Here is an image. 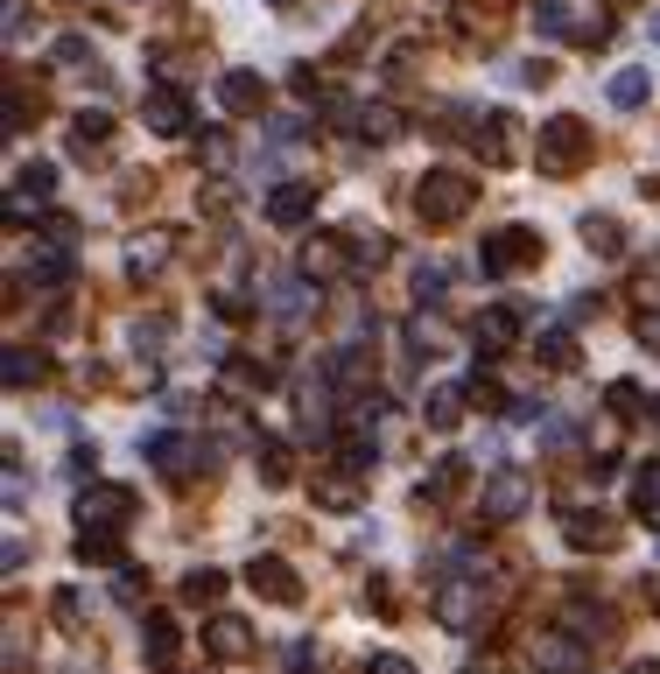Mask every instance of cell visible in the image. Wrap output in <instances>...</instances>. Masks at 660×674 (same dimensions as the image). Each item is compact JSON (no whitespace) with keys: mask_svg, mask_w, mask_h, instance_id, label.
Listing matches in <instances>:
<instances>
[{"mask_svg":"<svg viewBox=\"0 0 660 674\" xmlns=\"http://www.w3.org/2000/svg\"><path fill=\"white\" fill-rule=\"evenodd\" d=\"M590 120L584 113H555V120H541V148H534V162H541V176H576V169L590 162Z\"/></svg>","mask_w":660,"mask_h":674,"instance_id":"cell-1","label":"cell"},{"mask_svg":"<svg viewBox=\"0 0 660 674\" xmlns=\"http://www.w3.org/2000/svg\"><path fill=\"white\" fill-rule=\"evenodd\" d=\"M471 204H478V176H464V169H429L415 183V218L429 225H457Z\"/></svg>","mask_w":660,"mask_h":674,"instance_id":"cell-2","label":"cell"},{"mask_svg":"<svg viewBox=\"0 0 660 674\" xmlns=\"http://www.w3.org/2000/svg\"><path fill=\"white\" fill-rule=\"evenodd\" d=\"M528 260H541V233H528V225H507V233H485V246H478V267L485 275H513V267H528Z\"/></svg>","mask_w":660,"mask_h":674,"instance_id":"cell-3","label":"cell"},{"mask_svg":"<svg viewBox=\"0 0 660 674\" xmlns=\"http://www.w3.org/2000/svg\"><path fill=\"white\" fill-rule=\"evenodd\" d=\"M127 520H134V492H120V485H92L77 499V527L85 534H113V527H127Z\"/></svg>","mask_w":660,"mask_h":674,"instance_id":"cell-4","label":"cell"},{"mask_svg":"<svg viewBox=\"0 0 660 674\" xmlns=\"http://www.w3.org/2000/svg\"><path fill=\"white\" fill-rule=\"evenodd\" d=\"M309 211H317V176H302V183H281V190H267V225H302Z\"/></svg>","mask_w":660,"mask_h":674,"instance_id":"cell-5","label":"cell"},{"mask_svg":"<svg viewBox=\"0 0 660 674\" xmlns=\"http://www.w3.org/2000/svg\"><path fill=\"white\" fill-rule=\"evenodd\" d=\"M204 646L219 653V661H246V653H254V625L225 611V619H211V625H204Z\"/></svg>","mask_w":660,"mask_h":674,"instance_id":"cell-6","label":"cell"},{"mask_svg":"<svg viewBox=\"0 0 660 674\" xmlns=\"http://www.w3.org/2000/svg\"><path fill=\"white\" fill-rule=\"evenodd\" d=\"M141 106H148V127L155 133H183V120H190V99H183L177 85H155Z\"/></svg>","mask_w":660,"mask_h":674,"instance_id":"cell-7","label":"cell"},{"mask_svg":"<svg viewBox=\"0 0 660 674\" xmlns=\"http://www.w3.org/2000/svg\"><path fill=\"white\" fill-rule=\"evenodd\" d=\"M246 584H254L260 597H275V605H296V597H302V584L288 576V563H275V555H260V563L246 569Z\"/></svg>","mask_w":660,"mask_h":674,"instance_id":"cell-8","label":"cell"},{"mask_svg":"<svg viewBox=\"0 0 660 674\" xmlns=\"http://www.w3.org/2000/svg\"><path fill=\"white\" fill-rule=\"evenodd\" d=\"M471 133V148L485 162H507L513 156V133H507V113H478V127H464Z\"/></svg>","mask_w":660,"mask_h":674,"instance_id":"cell-9","label":"cell"},{"mask_svg":"<svg viewBox=\"0 0 660 674\" xmlns=\"http://www.w3.org/2000/svg\"><path fill=\"white\" fill-rule=\"evenodd\" d=\"M219 99H225V113H260V106H267V85L254 78V71H225V78H219Z\"/></svg>","mask_w":660,"mask_h":674,"instance_id":"cell-10","label":"cell"},{"mask_svg":"<svg viewBox=\"0 0 660 674\" xmlns=\"http://www.w3.org/2000/svg\"><path fill=\"white\" fill-rule=\"evenodd\" d=\"M14 211H29V204H50V190H56V169L50 162H22V169H14Z\"/></svg>","mask_w":660,"mask_h":674,"instance_id":"cell-11","label":"cell"},{"mask_svg":"<svg viewBox=\"0 0 660 674\" xmlns=\"http://www.w3.org/2000/svg\"><path fill=\"white\" fill-rule=\"evenodd\" d=\"M520 506H528V478H520V471H499L492 485H485V513H492V520H513Z\"/></svg>","mask_w":660,"mask_h":674,"instance_id":"cell-12","label":"cell"},{"mask_svg":"<svg viewBox=\"0 0 660 674\" xmlns=\"http://www.w3.org/2000/svg\"><path fill=\"white\" fill-rule=\"evenodd\" d=\"M436 611H443V625L471 632V619H478V590H471V584H443V597H436Z\"/></svg>","mask_w":660,"mask_h":674,"instance_id":"cell-13","label":"cell"},{"mask_svg":"<svg viewBox=\"0 0 660 674\" xmlns=\"http://www.w3.org/2000/svg\"><path fill=\"white\" fill-rule=\"evenodd\" d=\"M520 338V310H485L478 317V352H507Z\"/></svg>","mask_w":660,"mask_h":674,"instance_id":"cell-14","label":"cell"},{"mask_svg":"<svg viewBox=\"0 0 660 674\" xmlns=\"http://www.w3.org/2000/svg\"><path fill=\"white\" fill-rule=\"evenodd\" d=\"M562 534H569L576 548H611V534H618V527H611L605 513H569V520H562Z\"/></svg>","mask_w":660,"mask_h":674,"instance_id":"cell-15","label":"cell"},{"mask_svg":"<svg viewBox=\"0 0 660 674\" xmlns=\"http://www.w3.org/2000/svg\"><path fill=\"white\" fill-rule=\"evenodd\" d=\"M534 653H541V667H549V674H584V646L562 640V632H549V640H541Z\"/></svg>","mask_w":660,"mask_h":674,"instance_id":"cell-16","label":"cell"},{"mask_svg":"<svg viewBox=\"0 0 660 674\" xmlns=\"http://www.w3.org/2000/svg\"><path fill=\"white\" fill-rule=\"evenodd\" d=\"M464 394H471V387H436L429 400H422L429 429H457V421H464Z\"/></svg>","mask_w":660,"mask_h":674,"instance_id":"cell-17","label":"cell"},{"mask_svg":"<svg viewBox=\"0 0 660 674\" xmlns=\"http://www.w3.org/2000/svg\"><path fill=\"white\" fill-rule=\"evenodd\" d=\"M177 625H169V619H148V632H141V653H148V661L155 667H177Z\"/></svg>","mask_w":660,"mask_h":674,"instance_id":"cell-18","label":"cell"},{"mask_svg":"<svg viewBox=\"0 0 660 674\" xmlns=\"http://www.w3.org/2000/svg\"><path fill=\"white\" fill-rule=\"evenodd\" d=\"M267 310H281V317H309V310H317V288H302V281H275V288H267Z\"/></svg>","mask_w":660,"mask_h":674,"instance_id":"cell-19","label":"cell"},{"mask_svg":"<svg viewBox=\"0 0 660 674\" xmlns=\"http://www.w3.org/2000/svg\"><path fill=\"white\" fill-rule=\"evenodd\" d=\"M632 513L660 527V464H639V478H632Z\"/></svg>","mask_w":660,"mask_h":674,"instance_id":"cell-20","label":"cell"},{"mask_svg":"<svg viewBox=\"0 0 660 674\" xmlns=\"http://www.w3.org/2000/svg\"><path fill=\"white\" fill-rule=\"evenodd\" d=\"M584 239H590V254H605V260L626 254V233H618V218H584Z\"/></svg>","mask_w":660,"mask_h":674,"instance_id":"cell-21","label":"cell"},{"mask_svg":"<svg viewBox=\"0 0 660 674\" xmlns=\"http://www.w3.org/2000/svg\"><path fill=\"white\" fill-rule=\"evenodd\" d=\"M647 92H653V71H618V78H611V106H639V99H647Z\"/></svg>","mask_w":660,"mask_h":674,"instance_id":"cell-22","label":"cell"},{"mask_svg":"<svg viewBox=\"0 0 660 674\" xmlns=\"http://www.w3.org/2000/svg\"><path fill=\"white\" fill-rule=\"evenodd\" d=\"M106 133H113V120H106V113H77V127H71V148H77V156H92V148H99Z\"/></svg>","mask_w":660,"mask_h":674,"instance_id":"cell-23","label":"cell"},{"mask_svg":"<svg viewBox=\"0 0 660 674\" xmlns=\"http://www.w3.org/2000/svg\"><path fill=\"white\" fill-rule=\"evenodd\" d=\"M352 133H365V141H394V113H380V106H352Z\"/></svg>","mask_w":660,"mask_h":674,"instance_id":"cell-24","label":"cell"},{"mask_svg":"<svg viewBox=\"0 0 660 674\" xmlns=\"http://www.w3.org/2000/svg\"><path fill=\"white\" fill-rule=\"evenodd\" d=\"M457 485H464V457H443V464L422 478V492H429V499H450Z\"/></svg>","mask_w":660,"mask_h":674,"instance_id":"cell-25","label":"cell"},{"mask_svg":"<svg viewBox=\"0 0 660 674\" xmlns=\"http://www.w3.org/2000/svg\"><path fill=\"white\" fill-rule=\"evenodd\" d=\"M534 29H549V35H569V29H584V22H576V14L562 8V0H541V8H534ZM584 35H590V29H584Z\"/></svg>","mask_w":660,"mask_h":674,"instance_id":"cell-26","label":"cell"},{"mask_svg":"<svg viewBox=\"0 0 660 674\" xmlns=\"http://www.w3.org/2000/svg\"><path fill=\"white\" fill-rule=\"evenodd\" d=\"M534 352H541V359H549V365H555V373H569V365H576V338H569V331H549V338H541V344H534Z\"/></svg>","mask_w":660,"mask_h":674,"instance_id":"cell-27","label":"cell"},{"mask_svg":"<svg viewBox=\"0 0 660 674\" xmlns=\"http://www.w3.org/2000/svg\"><path fill=\"white\" fill-rule=\"evenodd\" d=\"M29 379H43V359H29L22 344L8 352V387H29Z\"/></svg>","mask_w":660,"mask_h":674,"instance_id":"cell-28","label":"cell"},{"mask_svg":"<svg viewBox=\"0 0 660 674\" xmlns=\"http://www.w3.org/2000/svg\"><path fill=\"white\" fill-rule=\"evenodd\" d=\"M260 478L267 485H288V450L281 442H260Z\"/></svg>","mask_w":660,"mask_h":674,"instance_id":"cell-29","label":"cell"},{"mask_svg":"<svg viewBox=\"0 0 660 674\" xmlns=\"http://www.w3.org/2000/svg\"><path fill=\"white\" fill-rule=\"evenodd\" d=\"M225 590V576L219 569H198V576H183V597H190V605H204V597H219Z\"/></svg>","mask_w":660,"mask_h":674,"instance_id":"cell-30","label":"cell"},{"mask_svg":"<svg viewBox=\"0 0 660 674\" xmlns=\"http://www.w3.org/2000/svg\"><path fill=\"white\" fill-rule=\"evenodd\" d=\"M85 56H92V43H85V35H64V43H56V64H64V71H77ZM92 64H99V56H92Z\"/></svg>","mask_w":660,"mask_h":674,"instance_id":"cell-31","label":"cell"},{"mask_svg":"<svg viewBox=\"0 0 660 674\" xmlns=\"http://www.w3.org/2000/svg\"><path fill=\"white\" fill-rule=\"evenodd\" d=\"M415 296L422 302H443V267H415Z\"/></svg>","mask_w":660,"mask_h":674,"instance_id":"cell-32","label":"cell"},{"mask_svg":"<svg viewBox=\"0 0 660 674\" xmlns=\"http://www.w3.org/2000/svg\"><path fill=\"white\" fill-rule=\"evenodd\" d=\"M198 162H211V169H225V162H232V141H225V133H211V141L198 148Z\"/></svg>","mask_w":660,"mask_h":674,"instance_id":"cell-33","label":"cell"},{"mask_svg":"<svg viewBox=\"0 0 660 674\" xmlns=\"http://www.w3.org/2000/svg\"><path fill=\"white\" fill-rule=\"evenodd\" d=\"M232 387H267V365H232Z\"/></svg>","mask_w":660,"mask_h":674,"instance_id":"cell-34","label":"cell"},{"mask_svg":"<svg viewBox=\"0 0 660 674\" xmlns=\"http://www.w3.org/2000/svg\"><path fill=\"white\" fill-rule=\"evenodd\" d=\"M352 260H386V239H352Z\"/></svg>","mask_w":660,"mask_h":674,"instance_id":"cell-35","label":"cell"},{"mask_svg":"<svg viewBox=\"0 0 660 674\" xmlns=\"http://www.w3.org/2000/svg\"><path fill=\"white\" fill-rule=\"evenodd\" d=\"M365 674H415V667H407V661H401V653H380V661H373V667H365Z\"/></svg>","mask_w":660,"mask_h":674,"instance_id":"cell-36","label":"cell"},{"mask_svg":"<svg viewBox=\"0 0 660 674\" xmlns=\"http://www.w3.org/2000/svg\"><path fill=\"white\" fill-rule=\"evenodd\" d=\"M632 674H660V667H653V661H639V667H632Z\"/></svg>","mask_w":660,"mask_h":674,"instance_id":"cell-37","label":"cell"},{"mask_svg":"<svg viewBox=\"0 0 660 674\" xmlns=\"http://www.w3.org/2000/svg\"><path fill=\"white\" fill-rule=\"evenodd\" d=\"M618 8H632V0H618Z\"/></svg>","mask_w":660,"mask_h":674,"instance_id":"cell-38","label":"cell"},{"mask_svg":"<svg viewBox=\"0 0 660 674\" xmlns=\"http://www.w3.org/2000/svg\"><path fill=\"white\" fill-rule=\"evenodd\" d=\"M653 548H660V542H653Z\"/></svg>","mask_w":660,"mask_h":674,"instance_id":"cell-39","label":"cell"}]
</instances>
